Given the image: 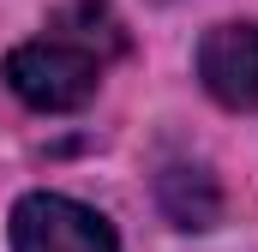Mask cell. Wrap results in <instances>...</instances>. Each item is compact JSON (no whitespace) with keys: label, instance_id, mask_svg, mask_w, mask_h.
Returning a JSON list of instances; mask_svg holds the SVG:
<instances>
[{"label":"cell","instance_id":"obj_1","mask_svg":"<svg viewBox=\"0 0 258 252\" xmlns=\"http://www.w3.org/2000/svg\"><path fill=\"white\" fill-rule=\"evenodd\" d=\"M120 54H126V24L114 18V6L108 0H66L36 42L6 54V84L30 108L66 114L96 96L102 66Z\"/></svg>","mask_w":258,"mask_h":252},{"label":"cell","instance_id":"obj_2","mask_svg":"<svg viewBox=\"0 0 258 252\" xmlns=\"http://www.w3.org/2000/svg\"><path fill=\"white\" fill-rule=\"evenodd\" d=\"M12 252H120L114 228L60 192H24L12 204Z\"/></svg>","mask_w":258,"mask_h":252},{"label":"cell","instance_id":"obj_3","mask_svg":"<svg viewBox=\"0 0 258 252\" xmlns=\"http://www.w3.org/2000/svg\"><path fill=\"white\" fill-rule=\"evenodd\" d=\"M198 78L222 108H258V18L216 24L198 42Z\"/></svg>","mask_w":258,"mask_h":252},{"label":"cell","instance_id":"obj_4","mask_svg":"<svg viewBox=\"0 0 258 252\" xmlns=\"http://www.w3.org/2000/svg\"><path fill=\"white\" fill-rule=\"evenodd\" d=\"M156 198H162V210H168L174 228H210L222 216V192H216L204 162H162Z\"/></svg>","mask_w":258,"mask_h":252}]
</instances>
